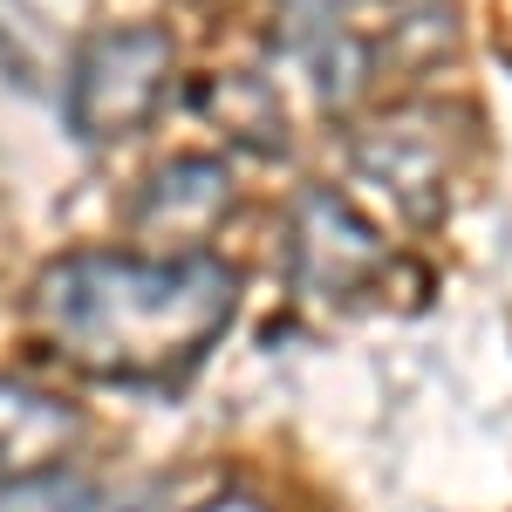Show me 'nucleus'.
<instances>
[{
  "label": "nucleus",
  "mask_w": 512,
  "mask_h": 512,
  "mask_svg": "<svg viewBox=\"0 0 512 512\" xmlns=\"http://www.w3.org/2000/svg\"><path fill=\"white\" fill-rule=\"evenodd\" d=\"M458 55V7L451 0H396L390 35L369 41V62H376V82L383 76H424L437 62Z\"/></svg>",
  "instance_id": "obj_8"
},
{
  "label": "nucleus",
  "mask_w": 512,
  "mask_h": 512,
  "mask_svg": "<svg viewBox=\"0 0 512 512\" xmlns=\"http://www.w3.org/2000/svg\"><path fill=\"white\" fill-rule=\"evenodd\" d=\"M198 512H274L267 499H253V492H219V499H205Z\"/></svg>",
  "instance_id": "obj_11"
},
{
  "label": "nucleus",
  "mask_w": 512,
  "mask_h": 512,
  "mask_svg": "<svg viewBox=\"0 0 512 512\" xmlns=\"http://www.w3.org/2000/svg\"><path fill=\"white\" fill-rule=\"evenodd\" d=\"M239 315V267L219 253H110L82 246L35 274L28 321L89 383L171 390Z\"/></svg>",
  "instance_id": "obj_1"
},
{
  "label": "nucleus",
  "mask_w": 512,
  "mask_h": 512,
  "mask_svg": "<svg viewBox=\"0 0 512 512\" xmlns=\"http://www.w3.org/2000/svg\"><path fill=\"white\" fill-rule=\"evenodd\" d=\"M103 512H144V506H130V499H110V506H103Z\"/></svg>",
  "instance_id": "obj_12"
},
{
  "label": "nucleus",
  "mask_w": 512,
  "mask_h": 512,
  "mask_svg": "<svg viewBox=\"0 0 512 512\" xmlns=\"http://www.w3.org/2000/svg\"><path fill=\"white\" fill-rule=\"evenodd\" d=\"M103 506H110V492H103L96 478L69 472V465L0 485V512H103Z\"/></svg>",
  "instance_id": "obj_10"
},
{
  "label": "nucleus",
  "mask_w": 512,
  "mask_h": 512,
  "mask_svg": "<svg viewBox=\"0 0 512 512\" xmlns=\"http://www.w3.org/2000/svg\"><path fill=\"white\" fill-rule=\"evenodd\" d=\"M178 82V41L158 21H110L69 48L62 69V117L82 144H123L151 130Z\"/></svg>",
  "instance_id": "obj_2"
},
{
  "label": "nucleus",
  "mask_w": 512,
  "mask_h": 512,
  "mask_svg": "<svg viewBox=\"0 0 512 512\" xmlns=\"http://www.w3.org/2000/svg\"><path fill=\"white\" fill-rule=\"evenodd\" d=\"M198 117L212 123V130H226L239 151H260V158H280L294 144L274 82L253 76V69H219V76L198 82Z\"/></svg>",
  "instance_id": "obj_7"
},
{
  "label": "nucleus",
  "mask_w": 512,
  "mask_h": 512,
  "mask_svg": "<svg viewBox=\"0 0 512 512\" xmlns=\"http://www.w3.org/2000/svg\"><path fill=\"white\" fill-rule=\"evenodd\" d=\"M349 164L362 185H376V198L396 205V219L437 226L451 212V185H458V164H465V130L444 103H403V110L355 130Z\"/></svg>",
  "instance_id": "obj_3"
},
{
  "label": "nucleus",
  "mask_w": 512,
  "mask_h": 512,
  "mask_svg": "<svg viewBox=\"0 0 512 512\" xmlns=\"http://www.w3.org/2000/svg\"><path fill=\"white\" fill-rule=\"evenodd\" d=\"M239 178L226 158H164L130 205L137 253H205V239L233 219Z\"/></svg>",
  "instance_id": "obj_5"
},
{
  "label": "nucleus",
  "mask_w": 512,
  "mask_h": 512,
  "mask_svg": "<svg viewBox=\"0 0 512 512\" xmlns=\"http://www.w3.org/2000/svg\"><path fill=\"white\" fill-rule=\"evenodd\" d=\"M69 69V35L35 0H0V76L28 96H48Z\"/></svg>",
  "instance_id": "obj_9"
},
{
  "label": "nucleus",
  "mask_w": 512,
  "mask_h": 512,
  "mask_svg": "<svg viewBox=\"0 0 512 512\" xmlns=\"http://www.w3.org/2000/svg\"><path fill=\"white\" fill-rule=\"evenodd\" d=\"M76 444H82V410L69 396L0 376V485L69 465Z\"/></svg>",
  "instance_id": "obj_6"
},
{
  "label": "nucleus",
  "mask_w": 512,
  "mask_h": 512,
  "mask_svg": "<svg viewBox=\"0 0 512 512\" xmlns=\"http://www.w3.org/2000/svg\"><path fill=\"white\" fill-rule=\"evenodd\" d=\"M192 7H219V0H192Z\"/></svg>",
  "instance_id": "obj_13"
},
{
  "label": "nucleus",
  "mask_w": 512,
  "mask_h": 512,
  "mask_svg": "<svg viewBox=\"0 0 512 512\" xmlns=\"http://www.w3.org/2000/svg\"><path fill=\"white\" fill-rule=\"evenodd\" d=\"M287 274L308 301H355L390 274V239L335 185H308L287 212Z\"/></svg>",
  "instance_id": "obj_4"
}]
</instances>
